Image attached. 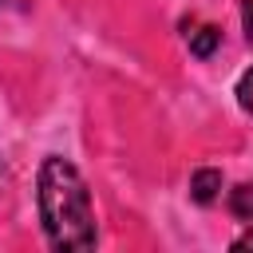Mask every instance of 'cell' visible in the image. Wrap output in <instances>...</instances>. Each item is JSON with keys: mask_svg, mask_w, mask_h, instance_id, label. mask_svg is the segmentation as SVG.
Wrapping results in <instances>:
<instances>
[{"mask_svg": "<svg viewBox=\"0 0 253 253\" xmlns=\"http://www.w3.org/2000/svg\"><path fill=\"white\" fill-rule=\"evenodd\" d=\"M229 213L245 225H253V182H241L229 190Z\"/></svg>", "mask_w": 253, "mask_h": 253, "instance_id": "obj_4", "label": "cell"}, {"mask_svg": "<svg viewBox=\"0 0 253 253\" xmlns=\"http://www.w3.org/2000/svg\"><path fill=\"white\" fill-rule=\"evenodd\" d=\"M233 249H253V225H249V229H245V233L233 241Z\"/></svg>", "mask_w": 253, "mask_h": 253, "instance_id": "obj_7", "label": "cell"}, {"mask_svg": "<svg viewBox=\"0 0 253 253\" xmlns=\"http://www.w3.org/2000/svg\"><path fill=\"white\" fill-rule=\"evenodd\" d=\"M237 103H241V111H245V115H253V67L237 79Z\"/></svg>", "mask_w": 253, "mask_h": 253, "instance_id": "obj_5", "label": "cell"}, {"mask_svg": "<svg viewBox=\"0 0 253 253\" xmlns=\"http://www.w3.org/2000/svg\"><path fill=\"white\" fill-rule=\"evenodd\" d=\"M241 28H245V40L253 43V0H241Z\"/></svg>", "mask_w": 253, "mask_h": 253, "instance_id": "obj_6", "label": "cell"}, {"mask_svg": "<svg viewBox=\"0 0 253 253\" xmlns=\"http://www.w3.org/2000/svg\"><path fill=\"white\" fill-rule=\"evenodd\" d=\"M217 43H221V28H213V24H186V47H190V55H198V59H210L213 51H217Z\"/></svg>", "mask_w": 253, "mask_h": 253, "instance_id": "obj_3", "label": "cell"}, {"mask_svg": "<svg viewBox=\"0 0 253 253\" xmlns=\"http://www.w3.org/2000/svg\"><path fill=\"white\" fill-rule=\"evenodd\" d=\"M40 221L55 249H91L95 245V210L83 174L67 158H43L36 178Z\"/></svg>", "mask_w": 253, "mask_h": 253, "instance_id": "obj_1", "label": "cell"}, {"mask_svg": "<svg viewBox=\"0 0 253 253\" xmlns=\"http://www.w3.org/2000/svg\"><path fill=\"white\" fill-rule=\"evenodd\" d=\"M221 186H225V178H221V170H213V166H198V170L190 174V198H194L198 206H213V202L221 198Z\"/></svg>", "mask_w": 253, "mask_h": 253, "instance_id": "obj_2", "label": "cell"}]
</instances>
